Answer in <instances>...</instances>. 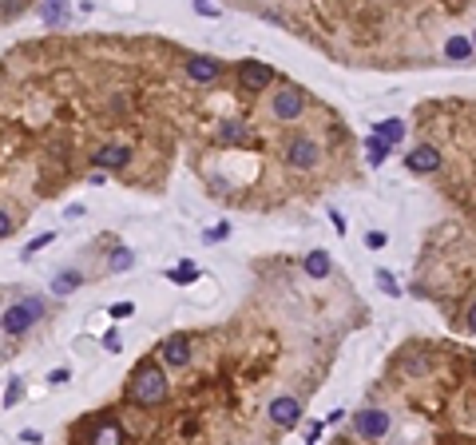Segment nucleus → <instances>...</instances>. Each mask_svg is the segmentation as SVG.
Masks as SVG:
<instances>
[{
	"label": "nucleus",
	"instance_id": "obj_18",
	"mask_svg": "<svg viewBox=\"0 0 476 445\" xmlns=\"http://www.w3.org/2000/svg\"><path fill=\"white\" fill-rule=\"evenodd\" d=\"M108 267H111V274H123V271H131V267H135V255H131V250H127V247H120V250H115V255H111V259H108Z\"/></svg>",
	"mask_w": 476,
	"mask_h": 445
},
{
	"label": "nucleus",
	"instance_id": "obj_15",
	"mask_svg": "<svg viewBox=\"0 0 476 445\" xmlns=\"http://www.w3.org/2000/svg\"><path fill=\"white\" fill-rule=\"evenodd\" d=\"M377 136L385 139L389 148H397V143L405 139V124H401V120H381V124H377Z\"/></svg>",
	"mask_w": 476,
	"mask_h": 445
},
{
	"label": "nucleus",
	"instance_id": "obj_13",
	"mask_svg": "<svg viewBox=\"0 0 476 445\" xmlns=\"http://www.w3.org/2000/svg\"><path fill=\"white\" fill-rule=\"evenodd\" d=\"M330 255H326V250H310V255H305L302 259V271L310 274V278H326V274H330Z\"/></svg>",
	"mask_w": 476,
	"mask_h": 445
},
{
	"label": "nucleus",
	"instance_id": "obj_8",
	"mask_svg": "<svg viewBox=\"0 0 476 445\" xmlns=\"http://www.w3.org/2000/svg\"><path fill=\"white\" fill-rule=\"evenodd\" d=\"M159 354H163V362H167V366L183 370L187 362H191V342H187V334H175V338H167Z\"/></svg>",
	"mask_w": 476,
	"mask_h": 445
},
{
	"label": "nucleus",
	"instance_id": "obj_23",
	"mask_svg": "<svg viewBox=\"0 0 476 445\" xmlns=\"http://www.w3.org/2000/svg\"><path fill=\"white\" fill-rule=\"evenodd\" d=\"M167 278H175V283H195V271H191V267H183V271H167Z\"/></svg>",
	"mask_w": 476,
	"mask_h": 445
},
{
	"label": "nucleus",
	"instance_id": "obj_29",
	"mask_svg": "<svg viewBox=\"0 0 476 445\" xmlns=\"http://www.w3.org/2000/svg\"><path fill=\"white\" fill-rule=\"evenodd\" d=\"M468 330L476 334V302H473V306H468Z\"/></svg>",
	"mask_w": 476,
	"mask_h": 445
},
{
	"label": "nucleus",
	"instance_id": "obj_27",
	"mask_svg": "<svg viewBox=\"0 0 476 445\" xmlns=\"http://www.w3.org/2000/svg\"><path fill=\"white\" fill-rule=\"evenodd\" d=\"M219 139H226V143H231V139H243V127L226 124V127H222V136H219Z\"/></svg>",
	"mask_w": 476,
	"mask_h": 445
},
{
	"label": "nucleus",
	"instance_id": "obj_9",
	"mask_svg": "<svg viewBox=\"0 0 476 445\" xmlns=\"http://www.w3.org/2000/svg\"><path fill=\"white\" fill-rule=\"evenodd\" d=\"M405 163H409L413 171H421V175H425V171H437V167H440V151L428 148V143H421V148L409 151V160H405Z\"/></svg>",
	"mask_w": 476,
	"mask_h": 445
},
{
	"label": "nucleus",
	"instance_id": "obj_6",
	"mask_svg": "<svg viewBox=\"0 0 476 445\" xmlns=\"http://www.w3.org/2000/svg\"><path fill=\"white\" fill-rule=\"evenodd\" d=\"M270 421H274L278 430H294V425L302 421V406H298V397H290V394L274 397V402H270Z\"/></svg>",
	"mask_w": 476,
	"mask_h": 445
},
{
	"label": "nucleus",
	"instance_id": "obj_1",
	"mask_svg": "<svg viewBox=\"0 0 476 445\" xmlns=\"http://www.w3.org/2000/svg\"><path fill=\"white\" fill-rule=\"evenodd\" d=\"M127 397L139 402V406H159L163 397H167V374L159 362H143V366H135L131 382H127Z\"/></svg>",
	"mask_w": 476,
	"mask_h": 445
},
{
	"label": "nucleus",
	"instance_id": "obj_16",
	"mask_svg": "<svg viewBox=\"0 0 476 445\" xmlns=\"http://www.w3.org/2000/svg\"><path fill=\"white\" fill-rule=\"evenodd\" d=\"M80 283H84V274L80 271H60L56 278H52V290H56V295H72Z\"/></svg>",
	"mask_w": 476,
	"mask_h": 445
},
{
	"label": "nucleus",
	"instance_id": "obj_22",
	"mask_svg": "<svg viewBox=\"0 0 476 445\" xmlns=\"http://www.w3.org/2000/svg\"><path fill=\"white\" fill-rule=\"evenodd\" d=\"M20 394H24V390H20V378H13V382H8V394H4V406L20 402Z\"/></svg>",
	"mask_w": 476,
	"mask_h": 445
},
{
	"label": "nucleus",
	"instance_id": "obj_19",
	"mask_svg": "<svg viewBox=\"0 0 476 445\" xmlns=\"http://www.w3.org/2000/svg\"><path fill=\"white\" fill-rule=\"evenodd\" d=\"M377 283H381V290H385V295H393V298L401 295V286H397V278H393L389 271H377Z\"/></svg>",
	"mask_w": 476,
	"mask_h": 445
},
{
	"label": "nucleus",
	"instance_id": "obj_2",
	"mask_svg": "<svg viewBox=\"0 0 476 445\" xmlns=\"http://www.w3.org/2000/svg\"><path fill=\"white\" fill-rule=\"evenodd\" d=\"M40 314H44V302H40V298H28V302L8 306L4 310V334H8V338H13V334H24Z\"/></svg>",
	"mask_w": 476,
	"mask_h": 445
},
{
	"label": "nucleus",
	"instance_id": "obj_25",
	"mask_svg": "<svg viewBox=\"0 0 476 445\" xmlns=\"http://www.w3.org/2000/svg\"><path fill=\"white\" fill-rule=\"evenodd\" d=\"M0 235L4 239L13 235V215H8V211H0Z\"/></svg>",
	"mask_w": 476,
	"mask_h": 445
},
{
	"label": "nucleus",
	"instance_id": "obj_21",
	"mask_svg": "<svg viewBox=\"0 0 476 445\" xmlns=\"http://www.w3.org/2000/svg\"><path fill=\"white\" fill-rule=\"evenodd\" d=\"M226 235H231V222H219V227H215V231H207L203 239H207V243H219V239H226Z\"/></svg>",
	"mask_w": 476,
	"mask_h": 445
},
{
	"label": "nucleus",
	"instance_id": "obj_14",
	"mask_svg": "<svg viewBox=\"0 0 476 445\" xmlns=\"http://www.w3.org/2000/svg\"><path fill=\"white\" fill-rule=\"evenodd\" d=\"M473 52H476V44L468 36H449L445 40V56H449V60H468Z\"/></svg>",
	"mask_w": 476,
	"mask_h": 445
},
{
	"label": "nucleus",
	"instance_id": "obj_4",
	"mask_svg": "<svg viewBox=\"0 0 476 445\" xmlns=\"http://www.w3.org/2000/svg\"><path fill=\"white\" fill-rule=\"evenodd\" d=\"M270 80H274V68H270V64H258V60L238 64V87H243V92H262V87H270Z\"/></svg>",
	"mask_w": 476,
	"mask_h": 445
},
{
	"label": "nucleus",
	"instance_id": "obj_28",
	"mask_svg": "<svg viewBox=\"0 0 476 445\" xmlns=\"http://www.w3.org/2000/svg\"><path fill=\"white\" fill-rule=\"evenodd\" d=\"M48 382H56V386L68 382V370H52V374H48Z\"/></svg>",
	"mask_w": 476,
	"mask_h": 445
},
{
	"label": "nucleus",
	"instance_id": "obj_20",
	"mask_svg": "<svg viewBox=\"0 0 476 445\" xmlns=\"http://www.w3.org/2000/svg\"><path fill=\"white\" fill-rule=\"evenodd\" d=\"M52 239H56V231H48V235H36L32 243H28V255H36V250H44V247L52 243Z\"/></svg>",
	"mask_w": 476,
	"mask_h": 445
},
{
	"label": "nucleus",
	"instance_id": "obj_17",
	"mask_svg": "<svg viewBox=\"0 0 476 445\" xmlns=\"http://www.w3.org/2000/svg\"><path fill=\"white\" fill-rule=\"evenodd\" d=\"M366 151H369V163H373V167H381V163H385V155H389V143L373 132V136H366Z\"/></svg>",
	"mask_w": 476,
	"mask_h": 445
},
{
	"label": "nucleus",
	"instance_id": "obj_12",
	"mask_svg": "<svg viewBox=\"0 0 476 445\" xmlns=\"http://www.w3.org/2000/svg\"><path fill=\"white\" fill-rule=\"evenodd\" d=\"M87 445H123V433L115 421H99L96 430H92V437H87Z\"/></svg>",
	"mask_w": 476,
	"mask_h": 445
},
{
	"label": "nucleus",
	"instance_id": "obj_10",
	"mask_svg": "<svg viewBox=\"0 0 476 445\" xmlns=\"http://www.w3.org/2000/svg\"><path fill=\"white\" fill-rule=\"evenodd\" d=\"M187 76H191L195 84H210V80L219 76V60H210V56H191V60H187Z\"/></svg>",
	"mask_w": 476,
	"mask_h": 445
},
{
	"label": "nucleus",
	"instance_id": "obj_26",
	"mask_svg": "<svg viewBox=\"0 0 476 445\" xmlns=\"http://www.w3.org/2000/svg\"><path fill=\"white\" fill-rule=\"evenodd\" d=\"M103 346H108L111 354H115V350L123 346V342H120V334H115V330H108V334H103Z\"/></svg>",
	"mask_w": 476,
	"mask_h": 445
},
{
	"label": "nucleus",
	"instance_id": "obj_11",
	"mask_svg": "<svg viewBox=\"0 0 476 445\" xmlns=\"http://www.w3.org/2000/svg\"><path fill=\"white\" fill-rule=\"evenodd\" d=\"M127 160H131V148H120V143H115V148H99L92 163H96L99 171H103V167H123Z\"/></svg>",
	"mask_w": 476,
	"mask_h": 445
},
{
	"label": "nucleus",
	"instance_id": "obj_30",
	"mask_svg": "<svg viewBox=\"0 0 476 445\" xmlns=\"http://www.w3.org/2000/svg\"><path fill=\"white\" fill-rule=\"evenodd\" d=\"M473 44H476V36H473Z\"/></svg>",
	"mask_w": 476,
	"mask_h": 445
},
{
	"label": "nucleus",
	"instance_id": "obj_5",
	"mask_svg": "<svg viewBox=\"0 0 476 445\" xmlns=\"http://www.w3.org/2000/svg\"><path fill=\"white\" fill-rule=\"evenodd\" d=\"M317 160H322V151H317V143L310 136H294L286 143V163L290 167H314Z\"/></svg>",
	"mask_w": 476,
	"mask_h": 445
},
{
	"label": "nucleus",
	"instance_id": "obj_24",
	"mask_svg": "<svg viewBox=\"0 0 476 445\" xmlns=\"http://www.w3.org/2000/svg\"><path fill=\"white\" fill-rule=\"evenodd\" d=\"M131 302H115V306H111V318H131Z\"/></svg>",
	"mask_w": 476,
	"mask_h": 445
},
{
	"label": "nucleus",
	"instance_id": "obj_3",
	"mask_svg": "<svg viewBox=\"0 0 476 445\" xmlns=\"http://www.w3.org/2000/svg\"><path fill=\"white\" fill-rule=\"evenodd\" d=\"M270 111H274V120L290 124V120H298L305 111V96L298 87H282V92H274V99H270Z\"/></svg>",
	"mask_w": 476,
	"mask_h": 445
},
{
	"label": "nucleus",
	"instance_id": "obj_7",
	"mask_svg": "<svg viewBox=\"0 0 476 445\" xmlns=\"http://www.w3.org/2000/svg\"><path fill=\"white\" fill-rule=\"evenodd\" d=\"M354 425H357V433H361V437H369V442H373V437H385V433H389V414H385V409H361V414H357L354 418Z\"/></svg>",
	"mask_w": 476,
	"mask_h": 445
}]
</instances>
